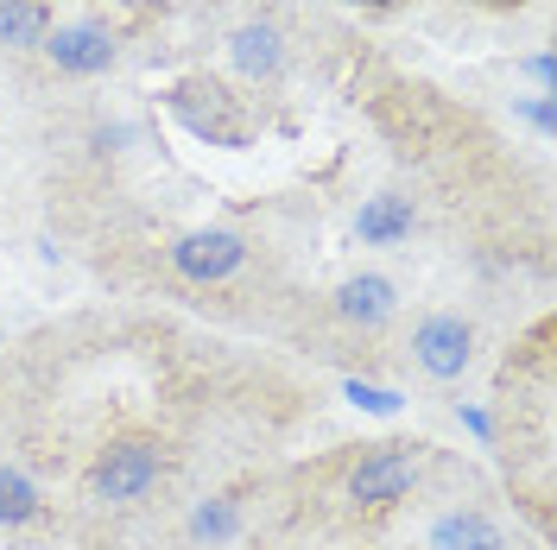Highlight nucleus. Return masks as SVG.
I'll list each match as a JSON object with an SVG mask.
<instances>
[{"label":"nucleus","mask_w":557,"mask_h":550,"mask_svg":"<svg viewBox=\"0 0 557 550\" xmlns=\"http://www.w3.org/2000/svg\"><path fill=\"white\" fill-rule=\"evenodd\" d=\"M520 114L539 127V134H552V121H557V108H552V96H532V102H520Z\"/></svg>","instance_id":"15"},{"label":"nucleus","mask_w":557,"mask_h":550,"mask_svg":"<svg viewBox=\"0 0 557 550\" xmlns=\"http://www.w3.org/2000/svg\"><path fill=\"white\" fill-rule=\"evenodd\" d=\"M343 399L355 405V412H368V417H399L406 412V399L393 392V386H381V379H343Z\"/></svg>","instance_id":"14"},{"label":"nucleus","mask_w":557,"mask_h":550,"mask_svg":"<svg viewBox=\"0 0 557 550\" xmlns=\"http://www.w3.org/2000/svg\"><path fill=\"white\" fill-rule=\"evenodd\" d=\"M45 513V493L26 468H13V462H0V525H33Z\"/></svg>","instance_id":"12"},{"label":"nucleus","mask_w":557,"mask_h":550,"mask_svg":"<svg viewBox=\"0 0 557 550\" xmlns=\"http://www.w3.org/2000/svg\"><path fill=\"white\" fill-rule=\"evenodd\" d=\"M45 33H51L45 0H0V45L7 51H38Z\"/></svg>","instance_id":"11"},{"label":"nucleus","mask_w":557,"mask_h":550,"mask_svg":"<svg viewBox=\"0 0 557 550\" xmlns=\"http://www.w3.org/2000/svg\"><path fill=\"white\" fill-rule=\"evenodd\" d=\"M525 70H532V83H539V89H545V96H552V76H557L552 51H532V58H525Z\"/></svg>","instance_id":"16"},{"label":"nucleus","mask_w":557,"mask_h":550,"mask_svg":"<svg viewBox=\"0 0 557 550\" xmlns=\"http://www.w3.org/2000/svg\"><path fill=\"white\" fill-rule=\"evenodd\" d=\"M247 241L235 228H190L172 241V273L190 278V285H222L228 273H242Z\"/></svg>","instance_id":"3"},{"label":"nucleus","mask_w":557,"mask_h":550,"mask_svg":"<svg viewBox=\"0 0 557 550\" xmlns=\"http://www.w3.org/2000/svg\"><path fill=\"white\" fill-rule=\"evenodd\" d=\"M462 424H469L475 437H487V430H494V424H487V412H475V405H462Z\"/></svg>","instance_id":"18"},{"label":"nucleus","mask_w":557,"mask_h":550,"mask_svg":"<svg viewBox=\"0 0 557 550\" xmlns=\"http://www.w3.org/2000/svg\"><path fill=\"white\" fill-rule=\"evenodd\" d=\"M159 475H165V449L152 443V437H121V443H108L96 455L89 493L108 500V507H134V500H146L159 487Z\"/></svg>","instance_id":"1"},{"label":"nucleus","mask_w":557,"mask_h":550,"mask_svg":"<svg viewBox=\"0 0 557 550\" xmlns=\"http://www.w3.org/2000/svg\"><path fill=\"white\" fill-rule=\"evenodd\" d=\"M424 475V462H418L412 449H368L355 468H348V500L355 507H393V500H406Z\"/></svg>","instance_id":"2"},{"label":"nucleus","mask_w":557,"mask_h":550,"mask_svg":"<svg viewBox=\"0 0 557 550\" xmlns=\"http://www.w3.org/2000/svg\"><path fill=\"white\" fill-rule=\"evenodd\" d=\"M355 7H399V0H355Z\"/></svg>","instance_id":"19"},{"label":"nucleus","mask_w":557,"mask_h":550,"mask_svg":"<svg viewBox=\"0 0 557 550\" xmlns=\"http://www.w3.org/2000/svg\"><path fill=\"white\" fill-rule=\"evenodd\" d=\"M127 139H134V127H121V121L114 127H96V152H121Z\"/></svg>","instance_id":"17"},{"label":"nucleus","mask_w":557,"mask_h":550,"mask_svg":"<svg viewBox=\"0 0 557 550\" xmlns=\"http://www.w3.org/2000/svg\"><path fill=\"white\" fill-rule=\"evenodd\" d=\"M127 7H165V0H127Z\"/></svg>","instance_id":"20"},{"label":"nucleus","mask_w":557,"mask_h":550,"mask_svg":"<svg viewBox=\"0 0 557 550\" xmlns=\"http://www.w3.org/2000/svg\"><path fill=\"white\" fill-rule=\"evenodd\" d=\"M393 310H399V285L386 273H355L336 285V316L355 323V329H381Z\"/></svg>","instance_id":"7"},{"label":"nucleus","mask_w":557,"mask_h":550,"mask_svg":"<svg viewBox=\"0 0 557 550\" xmlns=\"http://www.w3.org/2000/svg\"><path fill=\"white\" fill-rule=\"evenodd\" d=\"M242 532V507L235 500H203L197 513H190V538L197 545H228Z\"/></svg>","instance_id":"13"},{"label":"nucleus","mask_w":557,"mask_h":550,"mask_svg":"<svg viewBox=\"0 0 557 550\" xmlns=\"http://www.w3.org/2000/svg\"><path fill=\"white\" fill-rule=\"evenodd\" d=\"M424 545H431V550H507V532H500L487 513L462 507V513H444V518H437Z\"/></svg>","instance_id":"10"},{"label":"nucleus","mask_w":557,"mask_h":550,"mask_svg":"<svg viewBox=\"0 0 557 550\" xmlns=\"http://www.w3.org/2000/svg\"><path fill=\"white\" fill-rule=\"evenodd\" d=\"M418 209L412 197H393V190H381V197H368V203L355 209V235H361V247H399L406 235H412Z\"/></svg>","instance_id":"9"},{"label":"nucleus","mask_w":557,"mask_h":550,"mask_svg":"<svg viewBox=\"0 0 557 550\" xmlns=\"http://www.w3.org/2000/svg\"><path fill=\"white\" fill-rule=\"evenodd\" d=\"M412 361L431 379H462L469 361H475V329L462 316H450V310H437V316H424L412 329Z\"/></svg>","instance_id":"4"},{"label":"nucleus","mask_w":557,"mask_h":550,"mask_svg":"<svg viewBox=\"0 0 557 550\" xmlns=\"http://www.w3.org/2000/svg\"><path fill=\"white\" fill-rule=\"evenodd\" d=\"M38 51L64 70V76H102L121 45H114V33H108L102 20H70V26H58V33H45Z\"/></svg>","instance_id":"6"},{"label":"nucleus","mask_w":557,"mask_h":550,"mask_svg":"<svg viewBox=\"0 0 557 550\" xmlns=\"http://www.w3.org/2000/svg\"><path fill=\"white\" fill-rule=\"evenodd\" d=\"M228 58H235V70H242V76H253V83H273L278 70H285V33H278L273 20H247V26H235V33H228Z\"/></svg>","instance_id":"8"},{"label":"nucleus","mask_w":557,"mask_h":550,"mask_svg":"<svg viewBox=\"0 0 557 550\" xmlns=\"http://www.w3.org/2000/svg\"><path fill=\"white\" fill-rule=\"evenodd\" d=\"M172 114L197 139H209V146H247L242 114L228 108V96H222L215 83H177V89H172Z\"/></svg>","instance_id":"5"}]
</instances>
